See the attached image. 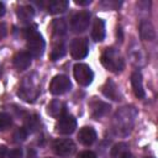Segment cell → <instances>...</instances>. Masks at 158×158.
I'll use <instances>...</instances> for the list:
<instances>
[{
	"label": "cell",
	"mask_w": 158,
	"mask_h": 158,
	"mask_svg": "<svg viewBox=\"0 0 158 158\" xmlns=\"http://www.w3.org/2000/svg\"><path fill=\"white\" fill-rule=\"evenodd\" d=\"M25 36L27 40V49L28 53L32 57H41L43 54L46 43L43 37L41 36V33H38V31L36 30V26H28L25 30Z\"/></svg>",
	"instance_id": "1"
},
{
	"label": "cell",
	"mask_w": 158,
	"mask_h": 158,
	"mask_svg": "<svg viewBox=\"0 0 158 158\" xmlns=\"http://www.w3.org/2000/svg\"><path fill=\"white\" fill-rule=\"evenodd\" d=\"M101 64L109 69L110 72H114V73H117V72H121L125 67V63H123V59L122 57L120 56L118 51L110 47V48H106L104 51V53L101 54Z\"/></svg>",
	"instance_id": "2"
},
{
	"label": "cell",
	"mask_w": 158,
	"mask_h": 158,
	"mask_svg": "<svg viewBox=\"0 0 158 158\" xmlns=\"http://www.w3.org/2000/svg\"><path fill=\"white\" fill-rule=\"evenodd\" d=\"M73 74L77 83L81 86H88L94 79V73L91 68L84 63H77L73 68Z\"/></svg>",
	"instance_id": "3"
},
{
	"label": "cell",
	"mask_w": 158,
	"mask_h": 158,
	"mask_svg": "<svg viewBox=\"0 0 158 158\" xmlns=\"http://www.w3.org/2000/svg\"><path fill=\"white\" fill-rule=\"evenodd\" d=\"M90 22V12L89 11H79L72 16L70 20V28L74 33L84 32Z\"/></svg>",
	"instance_id": "4"
},
{
	"label": "cell",
	"mask_w": 158,
	"mask_h": 158,
	"mask_svg": "<svg viewBox=\"0 0 158 158\" xmlns=\"http://www.w3.org/2000/svg\"><path fill=\"white\" fill-rule=\"evenodd\" d=\"M72 86V83L69 80V78L67 75H63V74H58L56 75L51 84H49V91L53 94V95H62L64 93H67Z\"/></svg>",
	"instance_id": "5"
},
{
	"label": "cell",
	"mask_w": 158,
	"mask_h": 158,
	"mask_svg": "<svg viewBox=\"0 0 158 158\" xmlns=\"http://www.w3.org/2000/svg\"><path fill=\"white\" fill-rule=\"evenodd\" d=\"M89 53V42L84 37L74 38L70 43V54L74 59H83Z\"/></svg>",
	"instance_id": "6"
},
{
	"label": "cell",
	"mask_w": 158,
	"mask_h": 158,
	"mask_svg": "<svg viewBox=\"0 0 158 158\" xmlns=\"http://www.w3.org/2000/svg\"><path fill=\"white\" fill-rule=\"evenodd\" d=\"M52 148L56 154H58L60 157H68V156L73 154V152L75 151V144L69 138H57V139H54Z\"/></svg>",
	"instance_id": "7"
},
{
	"label": "cell",
	"mask_w": 158,
	"mask_h": 158,
	"mask_svg": "<svg viewBox=\"0 0 158 158\" xmlns=\"http://www.w3.org/2000/svg\"><path fill=\"white\" fill-rule=\"evenodd\" d=\"M77 128V120L72 115H63L56 123V131L60 135H70Z\"/></svg>",
	"instance_id": "8"
},
{
	"label": "cell",
	"mask_w": 158,
	"mask_h": 158,
	"mask_svg": "<svg viewBox=\"0 0 158 158\" xmlns=\"http://www.w3.org/2000/svg\"><path fill=\"white\" fill-rule=\"evenodd\" d=\"M78 139L84 146H91L96 139V132L93 127L89 126L81 127L78 132Z\"/></svg>",
	"instance_id": "9"
},
{
	"label": "cell",
	"mask_w": 158,
	"mask_h": 158,
	"mask_svg": "<svg viewBox=\"0 0 158 158\" xmlns=\"http://www.w3.org/2000/svg\"><path fill=\"white\" fill-rule=\"evenodd\" d=\"M32 56L28 52H19L14 57V65L19 70H25L31 65Z\"/></svg>",
	"instance_id": "10"
},
{
	"label": "cell",
	"mask_w": 158,
	"mask_h": 158,
	"mask_svg": "<svg viewBox=\"0 0 158 158\" xmlns=\"http://www.w3.org/2000/svg\"><path fill=\"white\" fill-rule=\"evenodd\" d=\"M131 85H132V89H133L135 95L138 99H143L146 94H144L143 83H142V74L138 70H136V72L132 73V75H131Z\"/></svg>",
	"instance_id": "11"
},
{
	"label": "cell",
	"mask_w": 158,
	"mask_h": 158,
	"mask_svg": "<svg viewBox=\"0 0 158 158\" xmlns=\"http://www.w3.org/2000/svg\"><path fill=\"white\" fill-rule=\"evenodd\" d=\"M65 104L59 101V100H53L48 104L47 106V114L53 116V117H62L63 115H65Z\"/></svg>",
	"instance_id": "12"
},
{
	"label": "cell",
	"mask_w": 158,
	"mask_h": 158,
	"mask_svg": "<svg viewBox=\"0 0 158 158\" xmlns=\"http://www.w3.org/2000/svg\"><path fill=\"white\" fill-rule=\"evenodd\" d=\"M104 37H105V22L101 19H95L91 30V38L95 42H101Z\"/></svg>",
	"instance_id": "13"
},
{
	"label": "cell",
	"mask_w": 158,
	"mask_h": 158,
	"mask_svg": "<svg viewBox=\"0 0 158 158\" xmlns=\"http://www.w3.org/2000/svg\"><path fill=\"white\" fill-rule=\"evenodd\" d=\"M101 91L102 94L109 98V99H112V100H120V95H118V89L116 86V84L112 81V80H107L102 88H101Z\"/></svg>",
	"instance_id": "14"
},
{
	"label": "cell",
	"mask_w": 158,
	"mask_h": 158,
	"mask_svg": "<svg viewBox=\"0 0 158 158\" xmlns=\"http://www.w3.org/2000/svg\"><path fill=\"white\" fill-rule=\"evenodd\" d=\"M90 107H91V115L95 118H99V117L104 116L110 110V105L109 104H106L104 101H98V100L91 102Z\"/></svg>",
	"instance_id": "15"
},
{
	"label": "cell",
	"mask_w": 158,
	"mask_h": 158,
	"mask_svg": "<svg viewBox=\"0 0 158 158\" xmlns=\"http://www.w3.org/2000/svg\"><path fill=\"white\" fill-rule=\"evenodd\" d=\"M69 6V2L67 0H52L47 4V10L51 14H59L64 12Z\"/></svg>",
	"instance_id": "16"
},
{
	"label": "cell",
	"mask_w": 158,
	"mask_h": 158,
	"mask_svg": "<svg viewBox=\"0 0 158 158\" xmlns=\"http://www.w3.org/2000/svg\"><path fill=\"white\" fill-rule=\"evenodd\" d=\"M139 32H141V37L143 40H147V41H152L156 37L154 28H153L152 23L148 22V21L141 22V25H139Z\"/></svg>",
	"instance_id": "17"
},
{
	"label": "cell",
	"mask_w": 158,
	"mask_h": 158,
	"mask_svg": "<svg viewBox=\"0 0 158 158\" xmlns=\"http://www.w3.org/2000/svg\"><path fill=\"white\" fill-rule=\"evenodd\" d=\"M52 31L54 36H63L67 32V23L63 19H57L52 22Z\"/></svg>",
	"instance_id": "18"
},
{
	"label": "cell",
	"mask_w": 158,
	"mask_h": 158,
	"mask_svg": "<svg viewBox=\"0 0 158 158\" xmlns=\"http://www.w3.org/2000/svg\"><path fill=\"white\" fill-rule=\"evenodd\" d=\"M17 16L22 20V21H28L33 17V9L28 5L26 6H20L17 10Z\"/></svg>",
	"instance_id": "19"
},
{
	"label": "cell",
	"mask_w": 158,
	"mask_h": 158,
	"mask_svg": "<svg viewBox=\"0 0 158 158\" xmlns=\"http://www.w3.org/2000/svg\"><path fill=\"white\" fill-rule=\"evenodd\" d=\"M65 54V47L63 44V42H58L53 46V49L51 52V59L52 60H57L59 58H62Z\"/></svg>",
	"instance_id": "20"
},
{
	"label": "cell",
	"mask_w": 158,
	"mask_h": 158,
	"mask_svg": "<svg viewBox=\"0 0 158 158\" xmlns=\"http://www.w3.org/2000/svg\"><path fill=\"white\" fill-rule=\"evenodd\" d=\"M127 152H128V146L126 143H123V142L117 143L111 148V156L115 157V158H121Z\"/></svg>",
	"instance_id": "21"
},
{
	"label": "cell",
	"mask_w": 158,
	"mask_h": 158,
	"mask_svg": "<svg viewBox=\"0 0 158 158\" xmlns=\"http://www.w3.org/2000/svg\"><path fill=\"white\" fill-rule=\"evenodd\" d=\"M12 123V118L6 112H0V131L7 130Z\"/></svg>",
	"instance_id": "22"
},
{
	"label": "cell",
	"mask_w": 158,
	"mask_h": 158,
	"mask_svg": "<svg viewBox=\"0 0 158 158\" xmlns=\"http://www.w3.org/2000/svg\"><path fill=\"white\" fill-rule=\"evenodd\" d=\"M26 136H27V131L25 128H17L15 132H14V141L15 142H22L26 139Z\"/></svg>",
	"instance_id": "23"
},
{
	"label": "cell",
	"mask_w": 158,
	"mask_h": 158,
	"mask_svg": "<svg viewBox=\"0 0 158 158\" xmlns=\"http://www.w3.org/2000/svg\"><path fill=\"white\" fill-rule=\"evenodd\" d=\"M21 157H22V151H21V148L12 149V151H10V152L5 156V158H21Z\"/></svg>",
	"instance_id": "24"
},
{
	"label": "cell",
	"mask_w": 158,
	"mask_h": 158,
	"mask_svg": "<svg viewBox=\"0 0 158 158\" xmlns=\"http://www.w3.org/2000/svg\"><path fill=\"white\" fill-rule=\"evenodd\" d=\"M77 158H96V154L91 151H83L77 156Z\"/></svg>",
	"instance_id": "25"
},
{
	"label": "cell",
	"mask_w": 158,
	"mask_h": 158,
	"mask_svg": "<svg viewBox=\"0 0 158 158\" xmlns=\"http://www.w3.org/2000/svg\"><path fill=\"white\" fill-rule=\"evenodd\" d=\"M77 5H81V6H85V5H89L91 1L90 0H75L74 1Z\"/></svg>",
	"instance_id": "26"
},
{
	"label": "cell",
	"mask_w": 158,
	"mask_h": 158,
	"mask_svg": "<svg viewBox=\"0 0 158 158\" xmlns=\"http://www.w3.org/2000/svg\"><path fill=\"white\" fill-rule=\"evenodd\" d=\"M27 158H36V153H35V151L30 149V151H28V154H27Z\"/></svg>",
	"instance_id": "27"
},
{
	"label": "cell",
	"mask_w": 158,
	"mask_h": 158,
	"mask_svg": "<svg viewBox=\"0 0 158 158\" xmlns=\"http://www.w3.org/2000/svg\"><path fill=\"white\" fill-rule=\"evenodd\" d=\"M4 14H5V6H4L2 2H0V17H1Z\"/></svg>",
	"instance_id": "28"
},
{
	"label": "cell",
	"mask_w": 158,
	"mask_h": 158,
	"mask_svg": "<svg viewBox=\"0 0 158 158\" xmlns=\"http://www.w3.org/2000/svg\"><path fill=\"white\" fill-rule=\"evenodd\" d=\"M121 158H135V157H133V156H132L130 152H127V153H125V154H123Z\"/></svg>",
	"instance_id": "29"
},
{
	"label": "cell",
	"mask_w": 158,
	"mask_h": 158,
	"mask_svg": "<svg viewBox=\"0 0 158 158\" xmlns=\"http://www.w3.org/2000/svg\"><path fill=\"white\" fill-rule=\"evenodd\" d=\"M0 75H1V65H0Z\"/></svg>",
	"instance_id": "30"
},
{
	"label": "cell",
	"mask_w": 158,
	"mask_h": 158,
	"mask_svg": "<svg viewBox=\"0 0 158 158\" xmlns=\"http://www.w3.org/2000/svg\"><path fill=\"white\" fill-rule=\"evenodd\" d=\"M146 158H153V157H146Z\"/></svg>",
	"instance_id": "31"
}]
</instances>
